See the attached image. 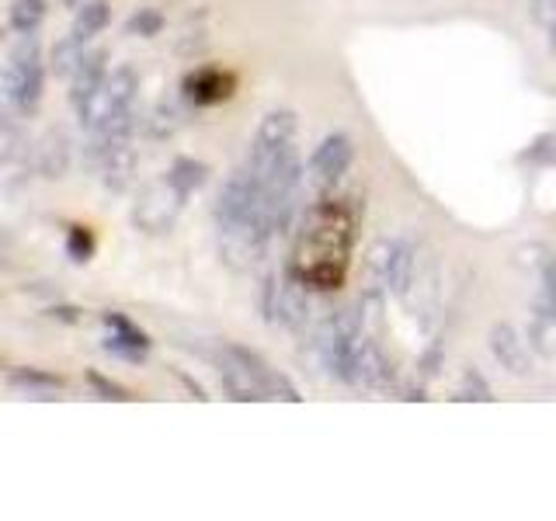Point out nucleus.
<instances>
[{"label":"nucleus","instance_id":"1","mask_svg":"<svg viewBox=\"0 0 556 521\" xmlns=\"http://www.w3.org/2000/svg\"><path fill=\"white\" fill-rule=\"evenodd\" d=\"M46 87V66H42V49L39 39L22 35V42L11 49V60L4 69V104L14 115H31L42 101Z\"/></svg>","mask_w":556,"mask_h":521},{"label":"nucleus","instance_id":"2","mask_svg":"<svg viewBox=\"0 0 556 521\" xmlns=\"http://www.w3.org/2000/svg\"><path fill=\"white\" fill-rule=\"evenodd\" d=\"M292 143H295V112H289V109L268 112L265 118H261V126H257L254 147H251V156H248V170L261 185H265L268 174L295 150Z\"/></svg>","mask_w":556,"mask_h":521},{"label":"nucleus","instance_id":"3","mask_svg":"<svg viewBox=\"0 0 556 521\" xmlns=\"http://www.w3.org/2000/svg\"><path fill=\"white\" fill-rule=\"evenodd\" d=\"M136 91H139L136 69L132 66H115L112 74L104 77V84L98 87V94L77 112L80 115V126L91 132V129L104 126V122L129 115L132 112V101H136Z\"/></svg>","mask_w":556,"mask_h":521},{"label":"nucleus","instance_id":"4","mask_svg":"<svg viewBox=\"0 0 556 521\" xmlns=\"http://www.w3.org/2000/svg\"><path fill=\"white\" fill-rule=\"evenodd\" d=\"M185 199L188 195L170 178L153 181V185H147L143 191H139V202L132 205V223L143 233H167L174 226V219L181 216Z\"/></svg>","mask_w":556,"mask_h":521},{"label":"nucleus","instance_id":"5","mask_svg":"<svg viewBox=\"0 0 556 521\" xmlns=\"http://www.w3.org/2000/svg\"><path fill=\"white\" fill-rule=\"evenodd\" d=\"M352 156H355V147L344 132L320 139V147L309 156V170H306L309 185L317 191H330L348 174V167H352Z\"/></svg>","mask_w":556,"mask_h":521},{"label":"nucleus","instance_id":"6","mask_svg":"<svg viewBox=\"0 0 556 521\" xmlns=\"http://www.w3.org/2000/svg\"><path fill=\"white\" fill-rule=\"evenodd\" d=\"M265 313L268 320L286 327V330H303L306 320H309V300L300 282H292V278H286V282H268L265 289Z\"/></svg>","mask_w":556,"mask_h":521},{"label":"nucleus","instance_id":"7","mask_svg":"<svg viewBox=\"0 0 556 521\" xmlns=\"http://www.w3.org/2000/svg\"><path fill=\"white\" fill-rule=\"evenodd\" d=\"M491 355L497 358V365L508 376H529L532 372V355H529V344L526 338L518 334L511 323H494L491 327Z\"/></svg>","mask_w":556,"mask_h":521},{"label":"nucleus","instance_id":"8","mask_svg":"<svg viewBox=\"0 0 556 521\" xmlns=\"http://www.w3.org/2000/svg\"><path fill=\"white\" fill-rule=\"evenodd\" d=\"M104 77H109V52H104V49L87 52V56L80 60V66L74 69V77H70V101H74L77 112L98 94V87L104 84Z\"/></svg>","mask_w":556,"mask_h":521},{"label":"nucleus","instance_id":"9","mask_svg":"<svg viewBox=\"0 0 556 521\" xmlns=\"http://www.w3.org/2000/svg\"><path fill=\"white\" fill-rule=\"evenodd\" d=\"M104 327L112 330V338L104 341V352H112L118 358H129V361H139L147 358L150 352V338L143 334L139 327H132L122 313H104Z\"/></svg>","mask_w":556,"mask_h":521},{"label":"nucleus","instance_id":"10","mask_svg":"<svg viewBox=\"0 0 556 521\" xmlns=\"http://www.w3.org/2000/svg\"><path fill=\"white\" fill-rule=\"evenodd\" d=\"M35 170L42 174V178H66L70 170V139L66 132L52 129L39 139V147H35Z\"/></svg>","mask_w":556,"mask_h":521},{"label":"nucleus","instance_id":"11","mask_svg":"<svg viewBox=\"0 0 556 521\" xmlns=\"http://www.w3.org/2000/svg\"><path fill=\"white\" fill-rule=\"evenodd\" d=\"M8 386L28 399H56V393L63 390V379L39 372V369H14L8 376Z\"/></svg>","mask_w":556,"mask_h":521},{"label":"nucleus","instance_id":"12","mask_svg":"<svg viewBox=\"0 0 556 521\" xmlns=\"http://www.w3.org/2000/svg\"><path fill=\"white\" fill-rule=\"evenodd\" d=\"M414 268H417V260H414V247L404 240H393V251H390V268H387V292L400 295L404 300L407 289L414 285Z\"/></svg>","mask_w":556,"mask_h":521},{"label":"nucleus","instance_id":"13","mask_svg":"<svg viewBox=\"0 0 556 521\" xmlns=\"http://www.w3.org/2000/svg\"><path fill=\"white\" fill-rule=\"evenodd\" d=\"M98 167H101V181H104V188H109V191H126L129 181H132V170H136V153H132V147L126 143V147L112 150Z\"/></svg>","mask_w":556,"mask_h":521},{"label":"nucleus","instance_id":"14","mask_svg":"<svg viewBox=\"0 0 556 521\" xmlns=\"http://www.w3.org/2000/svg\"><path fill=\"white\" fill-rule=\"evenodd\" d=\"M104 25H109V4L104 0H91V4H84L77 11L70 35H77L80 42H91L98 31H104Z\"/></svg>","mask_w":556,"mask_h":521},{"label":"nucleus","instance_id":"15","mask_svg":"<svg viewBox=\"0 0 556 521\" xmlns=\"http://www.w3.org/2000/svg\"><path fill=\"white\" fill-rule=\"evenodd\" d=\"M42 17H46V0H11V11H8L11 31L31 35L42 25Z\"/></svg>","mask_w":556,"mask_h":521},{"label":"nucleus","instance_id":"16","mask_svg":"<svg viewBox=\"0 0 556 521\" xmlns=\"http://www.w3.org/2000/svg\"><path fill=\"white\" fill-rule=\"evenodd\" d=\"M84 46L87 42H80L77 35H66V39L56 49H52V74H56V77H74V69L87 56Z\"/></svg>","mask_w":556,"mask_h":521},{"label":"nucleus","instance_id":"17","mask_svg":"<svg viewBox=\"0 0 556 521\" xmlns=\"http://www.w3.org/2000/svg\"><path fill=\"white\" fill-rule=\"evenodd\" d=\"M205 174L208 167L202 161H191V156H181V161H174V167L167 170V178L178 185L185 195H191V191H199L205 185Z\"/></svg>","mask_w":556,"mask_h":521},{"label":"nucleus","instance_id":"18","mask_svg":"<svg viewBox=\"0 0 556 521\" xmlns=\"http://www.w3.org/2000/svg\"><path fill=\"white\" fill-rule=\"evenodd\" d=\"M535 317L539 323H556V257L543 268V292H539Z\"/></svg>","mask_w":556,"mask_h":521},{"label":"nucleus","instance_id":"19","mask_svg":"<svg viewBox=\"0 0 556 521\" xmlns=\"http://www.w3.org/2000/svg\"><path fill=\"white\" fill-rule=\"evenodd\" d=\"M161 31H164V14L153 8H139L126 22V35H136V39H153Z\"/></svg>","mask_w":556,"mask_h":521},{"label":"nucleus","instance_id":"20","mask_svg":"<svg viewBox=\"0 0 556 521\" xmlns=\"http://www.w3.org/2000/svg\"><path fill=\"white\" fill-rule=\"evenodd\" d=\"M456 399H480V404H486V399H494V396H491V386H486L480 372H466L459 390H456Z\"/></svg>","mask_w":556,"mask_h":521},{"label":"nucleus","instance_id":"21","mask_svg":"<svg viewBox=\"0 0 556 521\" xmlns=\"http://www.w3.org/2000/svg\"><path fill=\"white\" fill-rule=\"evenodd\" d=\"M66 251H70V257H74V260H87V257H91V251H94V237L87 233V226H74V230H70Z\"/></svg>","mask_w":556,"mask_h":521},{"label":"nucleus","instance_id":"22","mask_svg":"<svg viewBox=\"0 0 556 521\" xmlns=\"http://www.w3.org/2000/svg\"><path fill=\"white\" fill-rule=\"evenodd\" d=\"M17 153H22V132L14 129V122H4V136H0V161L14 164Z\"/></svg>","mask_w":556,"mask_h":521},{"label":"nucleus","instance_id":"23","mask_svg":"<svg viewBox=\"0 0 556 521\" xmlns=\"http://www.w3.org/2000/svg\"><path fill=\"white\" fill-rule=\"evenodd\" d=\"M87 382L101 393V399H129V393L118 386V382H109L104 376H98V372H87Z\"/></svg>","mask_w":556,"mask_h":521},{"label":"nucleus","instance_id":"24","mask_svg":"<svg viewBox=\"0 0 556 521\" xmlns=\"http://www.w3.org/2000/svg\"><path fill=\"white\" fill-rule=\"evenodd\" d=\"M532 17L543 28H549L556 22V0H532Z\"/></svg>","mask_w":556,"mask_h":521},{"label":"nucleus","instance_id":"25","mask_svg":"<svg viewBox=\"0 0 556 521\" xmlns=\"http://www.w3.org/2000/svg\"><path fill=\"white\" fill-rule=\"evenodd\" d=\"M546 35H549V49L556 52V22H553V25L546 28Z\"/></svg>","mask_w":556,"mask_h":521}]
</instances>
